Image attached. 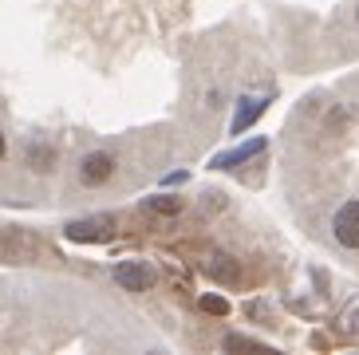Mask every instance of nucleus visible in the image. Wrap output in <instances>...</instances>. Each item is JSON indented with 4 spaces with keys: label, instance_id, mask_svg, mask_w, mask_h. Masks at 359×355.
I'll use <instances>...</instances> for the list:
<instances>
[{
    "label": "nucleus",
    "instance_id": "f257e3e1",
    "mask_svg": "<svg viewBox=\"0 0 359 355\" xmlns=\"http://www.w3.org/2000/svg\"><path fill=\"white\" fill-rule=\"evenodd\" d=\"M332 233L344 249H359V201L339 206V213L332 217Z\"/></svg>",
    "mask_w": 359,
    "mask_h": 355
},
{
    "label": "nucleus",
    "instance_id": "f03ea898",
    "mask_svg": "<svg viewBox=\"0 0 359 355\" xmlns=\"http://www.w3.org/2000/svg\"><path fill=\"white\" fill-rule=\"evenodd\" d=\"M115 281L127 288V293H147L150 284H154V272L147 269V264H135V261H123L115 269Z\"/></svg>",
    "mask_w": 359,
    "mask_h": 355
},
{
    "label": "nucleus",
    "instance_id": "7ed1b4c3",
    "mask_svg": "<svg viewBox=\"0 0 359 355\" xmlns=\"http://www.w3.org/2000/svg\"><path fill=\"white\" fill-rule=\"evenodd\" d=\"M115 174V158L111 154H87L83 158V166H79V178H83V186H103L107 178Z\"/></svg>",
    "mask_w": 359,
    "mask_h": 355
},
{
    "label": "nucleus",
    "instance_id": "20e7f679",
    "mask_svg": "<svg viewBox=\"0 0 359 355\" xmlns=\"http://www.w3.org/2000/svg\"><path fill=\"white\" fill-rule=\"evenodd\" d=\"M72 241H107L111 237V217H91V221H72L67 225Z\"/></svg>",
    "mask_w": 359,
    "mask_h": 355
},
{
    "label": "nucleus",
    "instance_id": "39448f33",
    "mask_svg": "<svg viewBox=\"0 0 359 355\" xmlns=\"http://www.w3.org/2000/svg\"><path fill=\"white\" fill-rule=\"evenodd\" d=\"M261 150H264V138H253V142H249V147L233 150V154H222V158H217V162H213V166H217V170H233V166H237V162H245V158L261 154Z\"/></svg>",
    "mask_w": 359,
    "mask_h": 355
},
{
    "label": "nucleus",
    "instance_id": "423d86ee",
    "mask_svg": "<svg viewBox=\"0 0 359 355\" xmlns=\"http://www.w3.org/2000/svg\"><path fill=\"white\" fill-rule=\"evenodd\" d=\"M264 107H269V103H264V99H245V107H241V111H237V119H233V135H241V130H245V126H249V123H253L257 115H261Z\"/></svg>",
    "mask_w": 359,
    "mask_h": 355
},
{
    "label": "nucleus",
    "instance_id": "0eeeda50",
    "mask_svg": "<svg viewBox=\"0 0 359 355\" xmlns=\"http://www.w3.org/2000/svg\"><path fill=\"white\" fill-rule=\"evenodd\" d=\"M225 351H264L261 340H249V335H225Z\"/></svg>",
    "mask_w": 359,
    "mask_h": 355
},
{
    "label": "nucleus",
    "instance_id": "6e6552de",
    "mask_svg": "<svg viewBox=\"0 0 359 355\" xmlns=\"http://www.w3.org/2000/svg\"><path fill=\"white\" fill-rule=\"evenodd\" d=\"M150 213H178L182 209V198H166V194H158V198H150L147 201Z\"/></svg>",
    "mask_w": 359,
    "mask_h": 355
},
{
    "label": "nucleus",
    "instance_id": "1a4fd4ad",
    "mask_svg": "<svg viewBox=\"0 0 359 355\" xmlns=\"http://www.w3.org/2000/svg\"><path fill=\"white\" fill-rule=\"evenodd\" d=\"M32 162H36V170H52V166H48V162H52V150L32 147Z\"/></svg>",
    "mask_w": 359,
    "mask_h": 355
},
{
    "label": "nucleus",
    "instance_id": "9d476101",
    "mask_svg": "<svg viewBox=\"0 0 359 355\" xmlns=\"http://www.w3.org/2000/svg\"><path fill=\"white\" fill-rule=\"evenodd\" d=\"M201 308H205V312H213V316H222V312H225V300H217V296H205V300H201Z\"/></svg>",
    "mask_w": 359,
    "mask_h": 355
},
{
    "label": "nucleus",
    "instance_id": "9b49d317",
    "mask_svg": "<svg viewBox=\"0 0 359 355\" xmlns=\"http://www.w3.org/2000/svg\"><path fill=\"white\" fill-rule=\"evenodd\" d=\"M0 158H4V135H0Z\"/></svg>",
    "mask_w": 359,
    "mask_h": 355
}]
</instances>
